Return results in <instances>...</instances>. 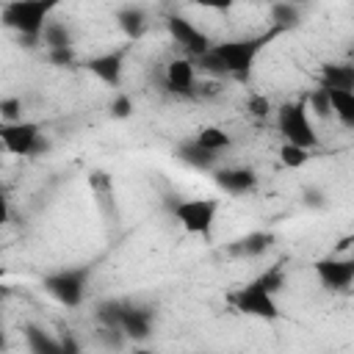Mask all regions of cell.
<instances>
[{"instance_id": "obj_1", "label": "cell", "mask_w": 354, "mask_h": 354, "mask_svg": "<svg viewBox=\"0 0 354 354\" xmlns=\"http://www.w3.org/2000/svg\"><path fill=\"white\" fill-rule=\"evenodd\" d=\"M279 33V28H271L268 33L260 36H246V39H232V41H218L213 44L199 64H205V69L218 72V75H235V77H246L260 55V50Z\"/></svg>"}, {"instance_id": "obj_2", "label": "cell", "mask_w": 354, "mask_h": 354, "mask_svg": "<svg viewBox=\"0 0 354 354\" xmlns=\"http://www.w3.org/2000/svg\"><path fill=\"white\" fill-rule=\"evenodd\" d=\"M53 11H55V3H44V0H14V3L3 6L0 19H3L6 28L17 30L28 41H36L39 44V36H41L44 25L50 22V14Z\"/></svg>"}, {"instance_id": "obj_3", "label": "cell", "mask_w": 354, "mask_h": 354, "mask_svg": "<svg viewBox=\"0 0 354 354\" xmlns=\"http://www.w3.org/2000/svg\"><path fill=\"white\" fill-rule=\"evenodd\" d=\"M277 130L282 133L285 144H296V147H304L310 152H315L318 144H321L304 100H293V102L279 105V111H277Z\"/></svg>"}, {"instance_id": "obj_4", "label": "cell", "mask_w": 354, "mask_h": 354, "mask_svg": "<svg viewBox=\"0 0 354 354\" xmlns=\"http://www.w3.org/2000/svg\"><path fill=\"white\" fill-rule=\"evenodd\" d=\"M218 210H221V202L213 199V196H188V199H177L171 205L174 221L183 227V232L196 235V238L210 235Z\"/></svg>"}, {"instance_id": "obj_5", "label": "cell", "mask_w": 354, "mask_h": 354, "mask_svg": "<svg viewBox=\"0 0 354 354\" xmlns=\"http://www.w3.org/2000/svg\"><path fill=\"white\" fill-rule=\"evenodd\" d=\"M91 268L88 266H72V268H58L41 279L44 290L64 307H80L86 299V282H88Z\"/></svg>"}, {"instance_id": "obj_6", "label": "cell", "mask_w": 354, "mask_h": 354, "mask_svg": "<svg viewBox=\"0 0 354 354\" xmlns=\"http://www.w3.org/2000/svg\"><path fill=\"white\" fill-rule=\"evenodd\" d=\"M230 304L232 310H238L241 315H249V318H260V321H277L282 313H279V304H277V296L263 290L254 279L235 288L230 293Z\"/></svg>"}, {"instance_id": "obj_7", "label": "cell", "mask_w": 354, "mask_h": 354, "mask_svg": "<svg viewBox=\"0 0 354 354\" xmlns=\"http://www.w3.org/2000/svg\"><path fill=\"white\" fill-rule=\"evenodd\" d=\"M41 144H44V136L39 122H30V119L0 122V147L8 155H33L41 149Z\"/></svg>"}, {"instance_id": "obj_8", "label": "cell", "mask_w": 354, "mask_h": 354, "mask_svg": "<svg viewBox=\"0 0 354 354\" xmlns=\"http://www.w3.org/2000/svg\"><path fill=\"white\" fill-rule=\"evenodd\" d=\"M166 30H169V36H171V41L185 53V58H202L210 47H213V41H210V36L199 28V25H194L191 19H185V17H169L166 19Z\"/></svg>"}, {"instance_id": "obj_9", "label": "cell", "mask_w": 354, "mask_h": 354, "mask_svg": "<svg viewBox=\"0 0 354 354\" xmlns=\"http://www.w3.org/2000/svg\"><path fill=\"white\" fill-rule=\"evenodd\" d=\"M163 86L177 97H194L196 94V66L191 58L177 55L163 69Z\"/></svg>"}, {"instance_id": "obj_10", "label": "cell", "mask_w": 354, "mask_h": 354, "mask_svg": "<svg viewBox=\"0 0 354 354\" xmlns=\"http://www.w3.org/2000/svg\"><path fill=\"white\" fill-rule=\"evenodd\" d=\"M313 268H315V274H318L324 288L346 290L354 282V260L351 257H324Z\"/></svg>"}, {"instance_id": "obj_11", "label": "cell", "mask_w": 354, "mask_h": 354, "mask_svg": "<svg viewBox=\"0 0 354 354\" xmlns=\"http://www.w3.org/2000/svg\"><path fill=\"white\" fill-rule=\"evenodd\" d=\"M124 55H127L124 47H122V50H108V53H102V55L88 58V61H86V69H88L97 80H102L105 86H113V88H116V86L122 83Z\"/></svg>"}, {"instance_id": "obj_12", "label": "cell", "mask_w": 354, "mask_h": 354, "mask_svg": "<svg viewBox=\"0 0 354 354\" xmlns=\"http://www.w3.org/2000/svg\"><path fill=\"white\" fill-rule=\"evenodd\" d=\"M119 332L130 340H147L152 335V313L133 307V304H119Z\"/></svg>"}, {"instance_id": "obj_13", "label": "cell", "mask_w": 354, "mask_h": 354, "mask_svg": "<svg viewBox=\"0 0 354 354\" xmlns=\"http://www.w3.org/2000/svg\"><path fill=\"white\" fill-rule=\"evenodd\" d=\"M213 180L221 191L232 194V196H241L246 191H252L257 185V174L246 166H221V169H213Z\"/></svg>"}, {"instance_id": "obj_14", "label": "cell", "mask_w": 354, "mask_h": 354, "mask_svg": "<svg viewBox=\"0 0 354 354\" xmlns=\"http://www.w3.org/2000/svg\"><path fill=\"white\" fill-rule=\"evenodd\" d=\"M191 141H194L202 152H207V155H213V158H218L221 152H227V149L232 147V136H230L224 127H218V124H205V127H199Z\"/></svg>"}, {"instance_id": "obj_15", "label": "cell", "mask_w": 354, "mask_h": 354, "mask_svg": "<svg viewBox=\"0 0 354 354\" xmlns=\"http://www.w3.org/2000/svg\"><path fill=\"white\" fill-rule=\"evenodd\" d=\"M321 91L329 100L332 116H337L343 127H354V91H340V88H321Z\"/></svg>"}, {"instance_id": "obj_16", "label": "cell", "mask_w": 354, "mask_h": 354, "mask_svg": "<svg viewBox=\"0 0 354 354\" xmlns=\"http://www.w3.org/2000/svg\"><path fill=\"white\" fill-rule=\"evenodd\" d=\"M318 88H340V91H354V69L343 64L324 66L321 72V86Z\"/></svg>"}, {"instance_id": "obj_17", "label": "cell", "mask_w": 354, "mask_h": 354, "mask_svg": "<svg viewBox=\"0 0 354 354\" xmlns=\"http://www.w3.org/2000/svg\"><path fill=\"white\" fill-rule=\"evenodd\" d=\"M25 340H28V351L30 354H58V340L53 335H47V329L28 324L25 326Z\"/></svg>"}, {"instance_id": "obj_18", "label": "cell", "mask_w": 354, "mask_h": 354, "mask_svg": "<svg viewBox=\"0 0 354 354\" xmlns=\"http://www.w3.org/2000/svg\"><path fill=\"white\" fill-rule=\"evenodd\" d=\"M39 41L47 47V53H50V50H69V47H72V33H69V28H66L64 22H53V19H50V22L44 25Z\"/></svg>"}, {"instance_id": "obj_19", "label": "cell", "mask_w": 354, "mask_h": 354, "mask_svg": "<svg viewBox=\"0 0 354 354\" xmlns=\"http://www.w3.org/2000/svg\"><path fill=\"white\" fill-rule=\"evenodd\" d=\"M116 19H119V28H122L130 39H138V36L147 30V17H144V11L136 8V6L122 8V11L116 14Z\"/></svg>"}, {"instance_id": "obj_20", "label": "cell", "mask_w": 354, "mask_h": 354, "mask_svg": "<svg viewBox=\"0 0 354 354\" xmlns=\"http://www.w3.org/2000/svg\"><path fill=\"white\" fill-rule=\"evenodd\" d=\"M310 158H313V152L304 149V147L285 144V141L279 144V160H282V166H288V169H301V166L310 163Z\"/></svg>"}, {"instance_id": "obj_21", "label": "cell", "mask_w": 354, "mask_h": 354, "mask_svg": "<svg viewBox=\"0 0 354 354\" xmlns=\"http://www.w3.org/2000/svg\"><path fill=\"white\" fill-rule=\"evenodd\" d=\"M180 160H185L188 166H196V169H210L218 158H213V155H207V152H202L194 141H185L183 147H180Z\"/></svg>"}, {"instance_id": "obj_22", "label": "cell", "mask_w": 354, "mask_h": 354, "mask_svg": "<svg viewBox=\"0 0 354 354\" xmlns=\"http://www.w3.org/2000/svg\"><path fill=\"white\" fill-rule=\"evenodd\" d=\"M268 246H271V235H268V232H249L246 238H241V241H238V252H241V254H246V257L263 254Z\"/></svg>"}, {"instance_id": "obj_23", "label": "cell", "mask_w": 354, "mask_h": 354, "mask_svg": "<svg viewBox=\"0 0 354 354\" xmlns=\"http://www.w3.org/2000/svg\"><path fill=\"white\" fill-rule=\"evenodd\" d=\"M263 290H268V293H274L277 296V290L285 285V271H282V266H271L266 274H260L257 279H254Z\"/></svg>"}, {"instance_id": "obj_24", "label": "cell", "mask_w": 354, "mask_h": 354, "mask_svg": "<svg viewBox=\"0 0 354 354\" xmlns=\"http://www.w3.org/2000/svg\"><path fill=\"white\" fill-rule=\"evenodd\" d=\"M22 116V100L19 97H3L0 100V122H19Z\"/></svg>"}, {"instance_id": "obj_25", "label": "cell", "mask_w": 354, "mask_h": 354, "mask_svg": "<svg viewBox=\"0 0 354 354\" xmlns=\"http://www.w3.org/2000/svg\"><path fill=\"white\" fill-rule=\"evenodd\" d=\"M130 113H133V100L127 94H116L111 100V116L113 119H127Z\"/></svg>"}, {"instance_id": "obj_26", "label": "cell", "mask_w": 354, "mask_h": 354, "mask_svg": "<svg viewBox=\"0 0 354 354\" xmlns=\"http://www.w3.org/2000/svg\"><path fill=\"white\" fill-rule=\"evenodd\" d=\"M246 108H249V113H252L254 119H266V116H271V111H274V108H271V102H268L263 94H252Z\"/></svg>"}, {"instance_id": "obj_27", "label": "cell", "mask_w": 354, "mask_h": 354, "mask_svg": "<svg viewBox=\"0 0 354 354\" xmlns=\"http://www.w3.org/2000/svg\"><path fill=\"white\" fill-rule=\"evenodd\" d=\"M58 354H83L80 351V343L75 340V335H64L58 340Z\"/></svg>"}, {"instance_id": "obj_28", "label": "cell", "mask_w": 354, "mask_h": 354, "mask_svg": "<svg viewBox=\"0 0 354 354\" xmlns=\"http://www.w3.org/2000/svg\"><path fill=\"white\" fill-rule=\"evenodd\" d=\"M47 55H50V61H53V64H61V66H66V64H72V61H75L72 47H69V50H50Z\"/></svg>"}, {"instance_id": "obj_29", "label": "cell", "mask_w": 354, "mask_h": 354, "mask_svg": "<svg viewBox=\"0 0 354 354\" xmlns=\"http://www.w3.org/2000/svg\"><path fill=\"white\" fill-rule=\"evenodd\" d=\"M8 218H11V207H8L6 194L0 191V227H3V224H8Z\"/></svg>"}, {"instance_id": "obj_30", "label": "cell", "mask_w": 354, "mask_h": 354, "mask_svg": "<svg viewBox=\"0 0 354 354\" xmlns=\"http://www.w3.org/2000/svg\"><path fill=\"white\" fill-rule=\"evenodd\" d=\"M8 348V343H6V332H3V326H0V354Z\"/></svg>"}, {"instance_id": "obj_31", "label": "cell", "mask_w": 354, "mask_h": 354, "mask_svg": "<svg viewBox=\"0 0 354 354\" xmlns=\"http://www.w3.org/2000/svg\"><path fill=\"white\" fill-rule=\"evenodd\" d=\"M130 354H155V351H149V348H136V351H130Z\"/></svg>"}]
</instances>
